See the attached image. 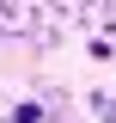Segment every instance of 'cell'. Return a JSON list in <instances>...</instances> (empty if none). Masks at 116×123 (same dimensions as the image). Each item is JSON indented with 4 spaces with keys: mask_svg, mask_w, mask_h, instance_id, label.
<instances>
[{
    "mask_svg": "<svg viewBox=\"0 0 116 123\" xmlns=\"http://www.w3.org/2000/svg\"><path fill=\"white\" fill-rule=\"evenodd\" d=\"M92 111H98V123H116V92H92Z\"/></svg>",
    "mask_w": 116,
    "mask_h": 123,
    "instance_id": "obj_1",
    "label": "cell"
}]
</instances>
